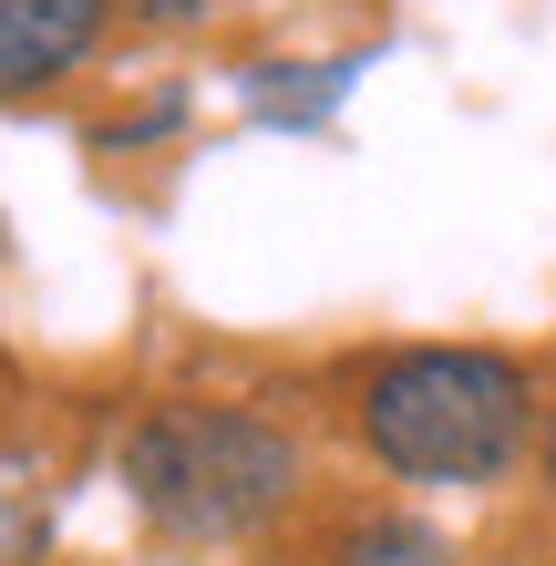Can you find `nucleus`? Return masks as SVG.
<instances>
[{
  "label": "nucleus",
  "mask_w": 556,
  "mask_h": 566,
  "mask_svg": "<svg viewBox=\"0 0 556 566\" xmlns=\"http://www.w3.org/2000/svg\"><path fill=\"white\" fill-rule=\"evenodd\" d=\"M319 566H464V556H453L443 525H422V515H402V505H371V515H340V525H331Z\"/></svg>",
  "instance_id": "5"
},
{
  "label": "nucleus",
  "mask_w": 556,
  "mask_h": 566,
  "mask_svg": "<svg viewBox=\"0 0 556 566\" xmlns=\"http://www.w3.org/2000/svg\"><path fill=\"white\" fill-rule=\"evenodd\" d=\"M176 124H186V83H166L155 104L114 114V124H93V155H135V145H155V135H176Z\"/></svg>",
  "instance_id": "6"
},
{
  "label": "nucleus",
  "mask_w": 556,
  "mask_h": 566,
  "mask_svg": "<svg viewBox=\"0 0 556 566\" xmlns=\"http://www.w3.org/2000/svg\"><path fill=\"white\" fill-rule=\"evenodd\" d=\"M546 381L495 340H402L350 381V443L402 494H495L536 463Z\"/></svg>",
  "instance_id": "1"
},
{
  "label": "nucleus",
  "mask_w": 556,
  "mask_h": 566,
  "mask_svg": "<svg viewBox=\"0 0 556 566\" xmlns=\"http://www.w3.org/2000/svg\"><path fill=\"white\" fill-rule=\"evenodd\" d=\"M114 0H0V104H42L104 52Z\"/></svg>",
  "instance_id": "3"
},
{
  "label": "nucleus",
  "mask_w": 556,
  "mask_h": 566,
  "mask_svg": "<svg viewBox=\"0 0 556 566\" xmlns=\"http://www.w3.org/2000/svg\"><path fill=\"white\" fill-rule=\"evenodd\" d=\"M114 11H135V21H155V31H196L217 0H114Z\"/></svg>",
  "instance_id": "7"
},
{
  "label": "nucleus",
  "mask_w": 556,
  "mask_h": 566,
  "mask_svg": "<svg viewBox=\"0 0 556 566\" xmlns=\"http://www.w3.org/2000/svg\"><path fill=\"white\" fill-rule=\"evenodd\" d=\"M350 83H361V62H248L238 73V104L258 124H279V135H319L340 104H350Z\"/></svg>",
  "instance_id": "4"
},
{
  "label": "nucleus",
  "mask_w": 556,
  "mask_h": 566,
  "mask_svg": "<svg viewBox=\"0 0 556 566\" xmlns=\"http://www.w3.org/2000/svg\"><path fill=\"white\" fill-rule=\"evenodd\" d=\"M0 258H11V238H0Z\"/></svg>",
  "instance_id": "9"
},
{
  "label": "nucleus",
  "mask_w": 556,
  "mask_h": 566,
  "mask_svg": "<svg viewBox=\"0 0 556 566\" xmlns=\"http://www.w3.org/2000/svg\"><path fill=\"white\" fill-rule=\"evenodd\" d=\"M114 484L155 536L176 546H258L310 494V443L258 402H145L114 443Z\"/></svg>",
  "instance_id": "2"
},
{
  "label": "nucleus",
  "mask_w": 556,
  "mask_h": 566,
  "mask_svg": "<svg viewBox=\"0 0 556 566\" xmlns=\"http://www.w3.org/2000/svg\"><path fill=\"white\" fill-rule=\"evenodd\" d=\"M536 484H546V505H556V402H546V422H536Z\"/></svg>",
  "instance_id": "8"
}]
</instances>
